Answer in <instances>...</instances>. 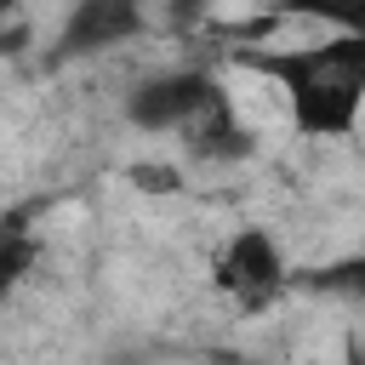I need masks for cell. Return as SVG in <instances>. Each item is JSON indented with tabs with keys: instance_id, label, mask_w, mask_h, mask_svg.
Returning a JSON list of instances; mask_svg holds the SVG:
<instances>
[{
	"instance_id": "obj_1",
	"label": "cell",
	"mask_w": 365,
	"mask_h": 365,
	"mask_svg": "<svg viewBox=\"0 0 365 365\" xmlns=\"http://www.w3.org/2000/svg\"><path fill=\"white\" fill-rule=\"evenodd\" d=\"M234 63L279 86L302 137H348L365 114V34H331L308 46H240Z\"/></svg>"
},
{
	"instance_id": "obj_2",
	"label": "cell",
	"mask_w": 365,
	"mask_h": 365,
	"mask_svg": "<svg viewBox=\"0 0 365 365\" xmlns=\"http://www.w3.org/2000/svg\"><path fill=\"white\" fill-rule=\"evenodd\" d=\"M285 279H291V268H285V251L268 228H240L211 262V285L245 314H262L285 291Z\"/></svg>"
},
{
	"instance_id": "obj_3",
	"label": "cell",
	"mask_w": 365,
	"mask_h": 365,
	"mask_svg": "<svg viewBox=\"0 0 365 365\" xmlns=\"http://www.w3.org/2000/svg\"><path fill=\"white\" fill-rule=\"evenodd\" d=\"M217 97H222L217 74H205V68H171V74L143 80L125 97V114H131L137 131H188Z\"/></svg>"
},
{
	"instance_id": "obj_4",
	"label": "cell",
	"mask_w": 365,
	"mask_h": 365,
	"mask_svg": "<svg viewBox=\"0 0 365 365\" xmlns=\"http://www.w3.org/2000/svg\"><path fill=\"white\" fill-rule=\"evenodd\" d=\"M143 6H148V0H74L68 17H63V29H57L51 57H57V63H74V57H97V51H108V46L137 40V34L148 29Z\"/></svg>"
},
{
	"instance_id": "obj_5",
	"label": "cell",
	"mask_w": 365,
	"mask_h": 365,
	"mask_svg": "<svg viewBox=\"0 0 365 365\" xmlns=\"http://www.w3.org/2000/svg\"><path fill=\"white\" fill-rule=\"evenodd\" d=\"M182 143H188L200 160H245V154L257 148V143H251V131H245V120L234 114L228 91H222V97H217V103H211V108L182 131Z\"/></svg>"
},
{
	"instance_id": "obj_6",
	"label": "cell",
	"mask_w": 365,
	"mask_h": 365,
	"mask_svg": "<svg viewBox=\"0 0 365 365\" xmlns=\"http://www.w3.org/2000/svg\"><path fill=\"white\" fill-rule=\"evenodd\" d=\"M274 6L285 17H308L336 34H365V0H274Z\"/></svg>"
},
{
	"instance_id": "obj_7",
	"label": "cell",
	"mask_w": 365,
	"mask_h": 365,
	"mask_svg": "<svg viewBox=\"0 0 365 365\" xmlns=\"http://www.w3.org/2000/svg\"><path fill=\"white\" fill-rule=\"evenodd\" d=\"M308 285H314V291L365 297V251H354V257H342V262H331V268H314V274H308Z\"/></svg>"
},
{
	"instance_id": "obj_8",
	"label": "cell",
	"mask_w": 365,
	"mask_h": 365,
	"mask_svg": "<svg viewBox=\"0 0 365 365\" xmlns=\"http://www.w3.org/2000/svg\"><path fill=\"white\" fill-rule=\"evenodd\" d=\"M131 182H137V188H148V194H171L182 177H177L171 165H131Z\"/></svg>"
},
{
	"instance_id": "obj_9",
	"label": "cell",
	"mask_w": 365,
	"mask_h": 365,
	"mask_svg": "<svg viewBox=\"0 0 365 365\" xmlns=\"http://www.w3.org/2000/svg\"><path fill=\"white\" fill-rule=\"evenodd\" d=\"M205 6H211V0H165V11H171V29H194V23L205 17Z\"/></svg>"
},
{
	"instance_id": "obj_10",
	"label": "cell",
	"mask_w": 365,
	"mask_h": 365,
	"mask_svg": "<svg viewBox=\"0 0 365 365\" xmlns=\"http://www.w3.org/2000/svg\"><path fill=\"white\" fill-rule=\"evenodd\" d=\"M0 6H6V11H11V6H17V0H0Z\"/></svg>"
},
{
	"instance_id": "obj_11",
	"label": "cell",
	"mask_w": 365,
	"mask_h": 365,
	"mask_svg": "<svg viewBox=\"0 0 365 365\" xmlns=\"http://www.w3.org/2000/svg\"><path fill=\"white\" fill-rule=\"evenodd\" d=\"M114 365H131V359H114Z\"/></svg>"
}]
</instances>
